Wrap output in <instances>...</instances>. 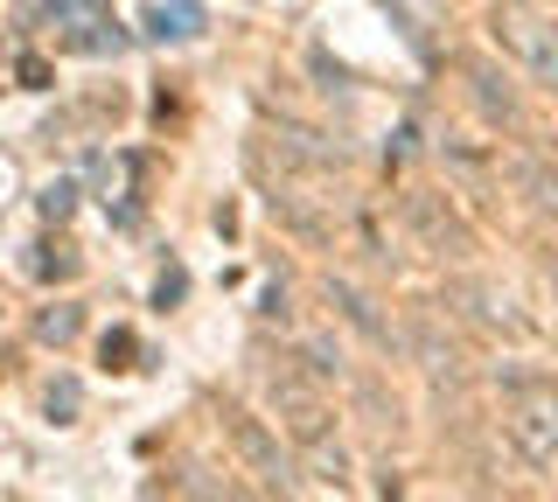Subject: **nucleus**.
<instances>
[{"instance_id": "1", "label": "nucleus", "mask_w": 558, "mask_h": 502, "mask_svg": "<svg viewBox=\"0 0 558 502\" xmlns=\"http://www.w3.org/2000/svg\"><path fill=\"white\" fill-rule=\"evenodd\" d=\"M502 432L523 461L558 454V384L551 377H510L502 384Z\"/></svg>"}, {"instance_id": "2", "label": "nucleus", "mask_w": 558, "mask_h": 502, "mask_svg": "<svg viewBox=\"0 0 558 502\" xmlns=\"http://www.w3.org/2000/svg\"><path fill=\"white\" fill-rule=\"evenodd\" d=\"M266 391H272L279 426H287L301 446H322L328 440V397H322V377H314V370L279 363V370H266Z\"/></svg>"}, {"instance_id": "3", "label": "nucleus", "mask_w": 558, "mask_h": 502, "mask_svg": "<svg viewBox=\"0 0 558 502\" xmlns=\"http://www.w3.org/2000/svg\"><path fill=\"white\" fill-rule=\"evenodd\" d=\"M496 42L502 49H517L523 63H531L545 84H558V28L545 22V14H531V8H502L496 14Z\"/></svg>"}, {"instance_id": "4", "label": "nucleus", "mask_w": 558, "mask_h": 502, "mask_svg": "<svg viewBox=\"0 0 558 502\" xmlns=\"http://www.w3.org/2000/svg\"><path fill=\"white\" fill-rule=\"evenodd\" d=\"M147 28H154L161 42H196V36H203V0H154Z\"/></svg>"}, {"instance_id": "5", "label": "nucleus", "mask_w": 558, "mask_h": 502, "mask_svg": "<svg viewBox=\"0 0 558 502\" xmlns=\"http://www.w3.org/2000/svg\"><path fill=\"white\" fill-rule=\"evenodd\" d=\"M231 440H238V454L252 461L258 475H272V481L287 475V467H279V446H272V432L258 426V419H244V412H231Z\"/></svg>"}, {"instance_id": "6", "label": "nucleus", "mask_w": 558, "mask_h": 502, "mask_svg": "<svg viewBox=\"0 0 558 502\" xmlns=\"http://www.w3.org/2000/svg\"><path fill=\"white\" fill-rule=\"evenodd\" d=\"M328 301H336V307H342V321H349V328H363V335H371V342H391V328H384V321H377V307H371V301H363V293H356V286H328Z\"/></svg>"}, {"instance_id": "7", "label": "nucleus", "mask_w": 558, "mask_h": 502, "mask_svg": "<svg viewBox=\"0 0 558 502\" xmlns=\"http://www.w3.org/2000/svg\"><path fill=\"white\" fill-rule=\"evenodd\" d=\"M412 223H418V231H433L447 252H468V231H461L453 217H440V203H433V196H418V203H412Z\"/></svg>"}, {"instance_id": "8", "label": "nucleus", "mask_w": 558, "mask_h": 502, "mask_svg": "<svg viewBox=\"0 0 558 502\" xmlns=\"http://www.w3.org/2000/svg\"><path fill=\"white\" fill-rule=\"evenodd\" d=\"M468 77H475V98H482V112H496V119H510V112H517L510 84H502L496 71H482V63H475V71H468Z\"/></svg>"}, {"instance_id": "9", "label": "nucleus", "mask_w": 558, "mask_h": 502, "mask_svg": "<svg viewBox=\"0 0 558 502\" xmlns=\"http://www.w3.org/2000/svg\"><path fill=\"white\" fill-rule=\"evenodd\" d=\"M35 328H43V342H70L77 335V307H57V315H43Z\"/></svg>"}, {"instance_id": "10", "label": "nucleus", "mask_w": 558, "mask_h": 502, "mask_svg": "<svg viewBox=\"0 0 558 502\" xmlns=\"http://www.w3.org/2000/svg\"><path fill=\"white\" fill-rule=\"evenodd\" d=\"M70 203H77V188H70V182H49L43 188V217H70Z\"/></svg>"}, {"instance_id": "11", "label": "nucleus", "mask_w": 558, "mask_h": 502, "mask_svg": "<svg viewBox=\"0 0 558 502\" xmlns=\"http://www.w3.org/2000/svg\"><path fill=\"white\" fill-rule=\"evenodd\" d=\"M49 412H63V419L77 412V384H70V377H63V384H49Z\"/></svg>"}]
</instances>
